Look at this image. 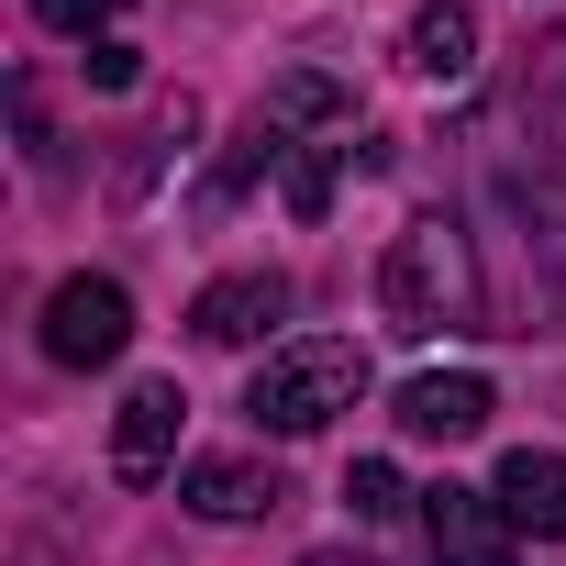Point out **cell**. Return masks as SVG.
Instances as JSON below:
<instances>
[{"instance_id": "1", "label": "cell", "mask_w": 566, "mask_h": 566, "mask_svg": "<svg viewBox=\"0 0 566 566\" xmlns=\"http://www.w3.org/2000/svg\"><path fill=\"white\" fill-rule=\"evenodd\" d=\"M378 312H389L400 334H444V323H478V312H489L478 266H467V233H455L444 211H422V222L389 233V255H378Z\"/></svg>"}, {"instance_id": "2", "label": "cell", "mask_w": 566, "mask_h": 566, "mask_svg": "<svg viewBox=\"0 0 566 566\" xmlns=\"http://www.w3.org/2000/svg\"><path fill=\"white\" fill-rule=\"evenodd\" d=\"M356 389H367V356L345 334H312V345H277L255 367L244 411H255V433H323L334 411H356Z\"/></svg>"}, {"instance_id": "3", "label": "cell", "mask_w": 566, "mask_h": 566, "mask_svg": "<svg viewBox=\"0 0 566 566\" xmlns=\"http://www.w3.org/2000/svg\"><path fill=\"white\" fill-rule=\"evenodd\" d=\"M134 345V290H123V277H56V290H45V356L56 367H112Z\"/></svg>"}, {"instance_id": "4", "label": "cell", "mask_w": 566, "mask_h": 566, "mask_svg": "<svg viewBox=\"0 0 566 566\" xmlns=\"http://www.w3.org/2000/svg\"><path fill=\"white\" fill-rule=\"evenodd\" d=\"M178 422H189L178 378H134L123 411H112V478H123V489H156V478L178 467Z\"/></svg>"}, {"instance_id": "5", "label": "cell", "mask_w": 566, "mask_h": 566, "mask_svg": "<svg viewBox=\"0 0 566 566\" xmlns=\"http://www.w3.org/2000/svg\"><path fill=\"white\" fill-rule=\"evenodd\" d=\"M422 533H433V566H522V533L489 489H422Z\"/></svg>"}, {"instance_id": "6", "label": "cell", "mask_w": 566, "mask_h": 566, "mask_svg": "<svg viewBox=\"0 0 566 566\" xmlns=\"http://www.w3.org/2000/svg\"><path fill=\"white\" fill-rule=\"evenodd\" d=\"M277 312H290V277L277 266H233V277H211V290L189 301V334L200 345H266Z\"/></svg>"}, {"instance_id": "7", "label": "cell", "mask_w": 566, "mask_h": 566, "mask_svg": "<svg viewBox=\"0 0 566 566\" xmlns=\"http://www.w3.org/2000/svg\"><path fill=\"white\" fill-rule=\"evenodd\" d=\"M178 500H189L200 522H266L277 500H290V478L255 467V455H189V467H178Z\"/></svg>"}, {"instance_id": "8", "label": "cell", "mask_w": 566, "mask_h": 566, "mask_svg": "<svg viewBox=\"0 0 566 566\" xmlns=\"http://www.w3.org/2000/svg\"><path fill=\"white\" fill-rule=\"evenodd\" d=\"M489 500L511 511V533H533V544H566V455H544V444H511V455H500V478H489Z\"/></svg>"}, {"instance_id": "9", "label": "cell", "mask_w": 566, "mask_h": 566, "mask_svg": "<svg viewBox=\"0 0 566 566\" xmlns=\"http://www.w3.org/2000/svg\"><path fill=\"white\" fill-rule=\"evenodd\" d=\"M489 378H467V367H433V378H411L400 389V433H422V444H467V433H489Z\"/></svg>"}, {"instance_id": "10", "label": "cell", "mask_w": 566, "mask_h": 566, "mask_svg": "<svg viewBox=\"0 0 566 566\" xmlns=\"http://www.w3.org/2000/svg\"><path fill=\"white\" fill-rule=\"evenodd\" d=\"M400 56H411L422 78H467V67H478V12H467V0H422L411 34H400Z\"/></svg>"}, {"instance_id": "11", "label": "cell", "mask_w": 566, "mask_h": 566, "mask_svg": "<svg viewBox=\"0 0 566 566\" xmlns=\"http://www.w3.org/2000/svg\"><path fill=\"white\" fill-rule=\"evenodd\" d=\"M334 178H345V145H290V167H277L290 222H323V211H334Z\"/></svg>"}, {"instance_id": "12", "label": "cell", "mask_w": 566, "mask_h": 566, "mask_svg": "<svg viewBox=\"0 0 566 566\" xmlns=\"http://www.w3.org/2000/svg\"><path fill=\"white\" fill-rule=\"evenodd\" d=\"M255 112H266L277 134H290V123H334V112H345V90H334L323 67H290V78H277V90L255 101Z\"/></svg>"}, {"instance_id": "13", "label": "cell", "mask_w": 566, "mask_h": 566, "mask_svg": "<svg viewBox=\"0 0 566 566\" xmlns=\"http://www.w3.org/2000/svg\"><path fill=\"white\" fill-rule=\"evenodd\" d=\"M345 500H356V522H389L411 489H400V467H389V455H356V467H345Z\"/></svg>"}, {"instance_id": "14", "label": "cell", "mask_w": 566, "mask_h": 566, "mask_svg": "<svg viewBox=\"0 0 566 566\" xmlns=\"http://www.w3.org/2000/svg\"><path fill=\"white\" fill-rule=\"evenodd\" d=\"M112 12H123V0H34V23H45V34H90V45H101Z\"/></svg>"}, {"instance_id": "15", "label": "cell", "mask_w": 566, "mask_h": 566, "mask_svg": "<svg viewBox=\"0 0 566 566\" xmlns=\"http://www.w3.org/2000/svg\"><path fill=\"white\" fill-rule=\"evenodd\" d=\"M78 67H90V90H134V78H145V56H134L123 34H101V45H90Z\"/></svg>"}, {"instance_id": "16", "label": "cell", "mask_w": 566, "mask_h": 566, "mask_svg": "<svg viewBox=\"0 0 566 566\" xmlns=\"http://www.w3.org/2000/svg\"><path fill=\"white\" fill-rule=\"evenodd\" d=\"M323 566H334V555H323Z\"/></svg>"}]
</instances>
